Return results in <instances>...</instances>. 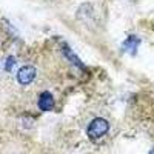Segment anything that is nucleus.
<instances>
[{
	"label": "nucleus",
	"mask_w": 154,
	"mask_h": 154,
	"mask_svg": "<svg viewBox=\"0 0 154 154\" xmlns=\"http://www.w3.org/2000/svg\"><path fill=\"white\" fill-rule=\"evenodd\" d=\"M108 130H109L108 120L102 119V117H97L88 125V137L91 139L93 142H96V140H99L100 137H103L108 133Z\"/></svg>",
	"instance_id": "obj_1"
},
{
	"label": "nucleus",
	"mask_w": 154,
	"mask_h": 154,
	"mask_svg": "<svg viewBox=\"0 0 154 154\" xmlns=\"http://www.w3.org/2000/svg\"><path fill=\"white\" fill-rule=\"evenodd\" d=\"M35 77V68L32 65H23L17 71V80L20 85H28L34 80Z\"/></svg>",
	"instance_id": "obj_2"
},
{
	"label": "nucleus",
	"mask_w": 154,
	"mask_h": 154,
	"mask_svg": "<svg viewBox=\"0 0 154 154\" xmlns=\"http://www.w3.org/2000/svg\"><path fill=\"white\" fill-rule=\"evenodd\" d=\"M38 106H40V109H43V111L53 109V106H54V97H53V94L48 93V91L42 93V96L38 97Z\"/></svg>",
	"instance_id": "obj_3"
},
{
	"label": "nucleus",
	"mask_w": 154,
	"mask_h": 154,
	"mask_svg": "<svg viewBox=\"0 0 154 154\" xmlns=\"http://www.w3.org/2000/svg\"><path fill=\"white\" fill-rule=\"evenodd\" d=\"M42 3H48V5H62L65 2H69V0H38Z\"/></svg>",
	"instance_id": "obj_4"
},
{
	"label": "nucleus",
	"mask_w": 154,
	"mask_h": 154,
	"mask_svg": "<svg viewBox=\"0 0 154 154\" xmlns=\"http://www.w3.org/2000/svg\"><path fill=\"white\" fill-rule=\"evenodd\" d=\"M14 63H16V59L12 57V56H9V57H8V60L5 62V68H6V69L9 71V69H11L12 66H14Z\"/></svg>",
	"instance_id": "obj_5"
},
{
	"label": "nucleus",
	"mask_w": 154,
	"mask_h": 154,
	"mask_svg": "<svg viewBox=\"0 0 154 154\" xmlns=\"http://www.w3.org/2000/svg\"><path fill=\"white\" fill-rule=\"evenodd\" d=\"M149 154H154V149H151V152H149Z\"/></svg>",
	"instance_id": "obj_6"
}]
</instances>
